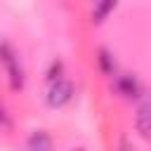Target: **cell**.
<instances>
[{
  "label": "cell",
  "instance_id": "3",
  "mask_svg": "<svg viewBox=\"0 0 151 151\" xmlns=\"http://www.w3.org/2000/svg\"><path fill=\"white\" fill-rule=\"evenodd\" d=\"M134 125H137V132H139L144 139H151V104H149V101L137 109Z\"/></svg>",
  "mask_w": 151,
  "mask_h": 151
},
{
  "label": "cell",
  "instance_id": "5",
  "mask_svg": "<svg viewBox=\"0 0 151 151\" xmlns=\"http://www.w3.org/2000/svg\"><path fill=\"white\" fill-rule=\"evenodd\" d=\"M118 92L123 94V97H127V99H134V97H139V83H137V78L134 76H123V78H118Z\"/></svg>",
  "mask_w": 151,
  "mask_h": 151
},
{
  "label": "cell",
  "instance_id": "9",
  "mask_svg": "<svg viewBox=\"0 0 151 151\" xmlns=\"http://www.w3.org/2000/svg\"><path fill=\"white\" fill-rule=\"evenodd\" d=\"M120 151H134V149L127 144V139H120Z\"/></svg>",
  "mask_w": 151,
  "mask_h": 151
},
{
  "label": "cell",
  "instance_id": "8",
  "mask_svg": "<svg viewBox=\"0 0 151 151\" xmlns=\"http://www.w3.org/2000/svg\"><path fill=\"white\" fill-rule=\"evenodd\" d=\"M59 73H61V61H52V66H50V73H47V78L54 83V80H59Z\"/></svg>",
  "mask_w": 151,
  "mask_h": 151
},
{
  "label": "cell",
  "instance_id": "4",
  "mask_svg": "<svg viewBox=\"0 0 151 151\" xmlns=\"http://www.w3.org/2000/svg\"><path fill=\"white\" fill-rule=\"evenodd\" d=\"M26 149L28 151H52V137L45 130H35L26 139Z\"/></svg>",
  "mask_w": 151,
  "mask_h": 151
},
{
  "label": "cell",
  "instance_id": "6",
  "mask_svg": "<svg viewBox=\"0 0 151 151\" xmlns=\"http://www.w3.org/2000/svg\"><path fill=\"white\" fill-rule=\"evenodd\" d=\"M118 0H94V19L97 21H104L109 17V12L116 7Z\"/></svg>",
  "mask_w": 151,
  "mask_h": 151
},
{
  "label": "cell",
  "instance_id": "1",
  "mask_svg": "<svg viewBox=\"0 0 151 151\" xmlns=\"http://www.w3.org/2000/svg\"><path fill=\"white\" fill-rule=\"evenodd\" d=\"M71 99H73V85H71V80H64V78L54 80L52 87H50V92H47V104L54 106V109H59V106L68 104Z\"/></svg>",
  "mask_w": 151,
  "mask_h": 151
},
{
  "label": "cell",
  "instance_id": "2",
  "mask_svg": "<svg viewBox=\"0 0 151 151\" xmlns=\"http://www.w3.org/2000/svg\"><path fill=\"white\" fill-rule=\"evenodd\" d=\"M2 61H5V66L9 71V85H12V90H19L24 85V71H21V66L17 61V54L9 47V42H2Z\"/></svg>",
  "mask_w": 151,
  "mask_h": 151
},
{
  "label": "cell",
  "instance_id": "7",
  "mask_svg": "<svg viewBox=\"0 0 151 151\" xmlns=\"http://www.w3.org/2000/svg\"><path fill=\"white\" fill-rule=\"evenodd\" d=\"M99 61H101L104 73H113V57H111L106 50H99Z\"/></svg>",
  "mask_w": 151,
  "mask_h": 151
}]
</instances>
